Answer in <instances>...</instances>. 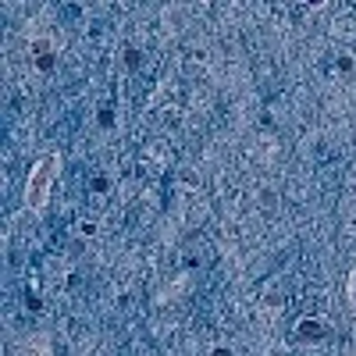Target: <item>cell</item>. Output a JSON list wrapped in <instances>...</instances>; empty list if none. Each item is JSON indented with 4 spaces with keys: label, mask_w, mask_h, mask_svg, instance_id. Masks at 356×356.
<instances>
[{
    "label": "cell",
    "mask_w": 356,
    "mask_h": 356,
    "mask_svg": "<svg viewBox=\"0 0 356 356\" xmlns=\"http://www.w3.org/2000/svg\"><path fill=\"white\" fill-rule=\"evenodd\" d=\"M57 175H61V154H43L33 171L25 178V189H22V200L33 214H43L50 207V189L57 182Z\"/></svg>",
    "instance_id": "1"
},
{
    "label": "cell",
    "mask_w": 356,
    "mask_h": 356,
    "mask_svg": "<svg viewBox=\"0 0 356 356\" xmlns=\"http://www.w3.org/2000/svg\"><path fill=\"white\" fill-rule=\"evenodd\" d=\"M18 356H47V349H33V346H25V349H18Z\"/></svg>",
    "instance_id": "2"
}]
</instances>
